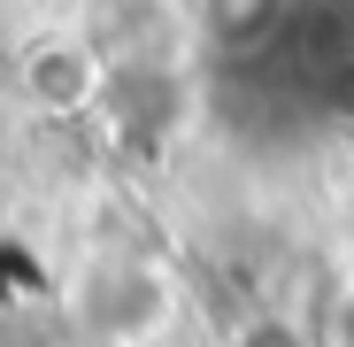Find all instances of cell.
Instances as JSON below:
<instances>
[{
  "label": "cell",
  "mask_w": 354,
  "mask_h": 347,
  "mask_svg": "<svg viewBox=\"0 0 354 347\" xmlns=\"http://www.w3.org/2000/svg\"><path fill=\"white\" fill-rule=\"evenodd\" d=\"M77 309H85L108 339H139V332H154V324H162L169 285H162L147 263H100V270L77 285Z\"/></svg>",
  "instance_id": "1"
}]
</instances>
